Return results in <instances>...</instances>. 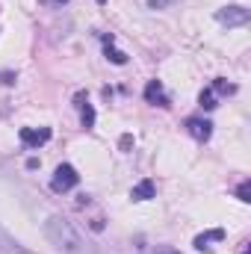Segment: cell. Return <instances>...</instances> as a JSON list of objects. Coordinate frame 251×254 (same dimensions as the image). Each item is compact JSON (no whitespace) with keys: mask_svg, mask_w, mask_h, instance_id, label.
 I'll list each match as a JSON object with an SVG mask.
<instances>
[{"mask_svg":"<svg viewBox=\"0 0 251 254\" xmlns=\"http://www.w3.org/2000/svg\"><path fill=\"white\" fill-rule=\"evenodd\" d=\"M151 254H181V252H175V249H169V246H157Z\"/></svg>","mask_w":251,"mask_h":254,"instance_id":"obj_16","label":"cell"},{"mask_svg":"<svg viewBox=\"0 0 251 254\" xmlns=\"http://www.w3.org/2000/svg\"><path fill=\"white\" fill-rule=\"evenodd\" d=\"M198 104H201L204 110H216V107H219V104H216V92H213V89H204V92L198 95Z\"/></svg>","mask_w":251,"mask_h":254,"instance_id":"obj_12","label":"cell"},{"mask_svg":"<svg viewBox=\"0 0 251 254\" xmlns=\"http://www.w3.org/2000/svg\"><path fill=\"white\" fill-rule=\"evenodd\" d=\"M222 240H225V231H222V228H216V231H207V234H198L192 246H195L198 252H210V243H222Z\"/></svg>","mask_w":251,"mask_h":254,"instance_id":"obj_8","label":"cell"},{"mask_svg":"<svg viewBox=\"0 0 251 254\" xmlns=\"http://www.w3.org/2000/svg\"><path fill=\"white\" fill-rule=\"evenodd\" d=\"M0 254H33V252H27L15 237L6 234V228H0Z\"/></svg>","mask_w":251,"mask_h":254,"instance_id":"obj_7","label":"cell"},{"mask_svg":"<svg viewBox=\"0 0 251 254\" xmlns=\"http://www.w3.org/2000/svg\"><path fill=\"white\" fill-rule=\"evenodd\" d=\"M145 101H148V104H154V107H169V104H172L160 80H151V83L145 86Z\"/></svg>","mask_w":251,"mask_h":254,"instance_id":"obj_6","label":"cell"},{"mask_svg":"<svg viewBox=\"0 0 251 254\" xmlns=\"http://www.w3.org/2000/svg\"><path fill=\"white\" fill-rule=\"evenodd\" d=\"M213 92H219V95H234V92H237V86H231L228 80H222V77H219V80L213 83Z\"/></svg>","mask_w":251,"mask_h":254,"instance_id":"obj_13","label":"cell"},{"mask_svg":"<svg viewBox=\"0 0 251 254\" xmlns=\"http://www.w3.org/2000/svg\"><path fill=\"white\" fill-rule=\"evenodd\" d=\"M113 42H116L113 36H104V54H107V60H110V63H116V65H125L127 63V54L116 51V48H113Z\"/></svg>","mask_w":251,"mask_h":254,"instance_id":"obj_10","label":"cell"},{"mask_svg":"<svg viewBox=\"0 0 251 254\" xmlns=\"http://www.w3.org/2000/svg\"><path fill=\"white\" fill-rule=\"evenodd\" d=\"M77 107H80L83 127H92V125H95V110H92V104L86 101V95H77Z\"/></svg>","mask_w":251,"mask_h":254,"instance_id":"obj_11","label":"cell"},{"mask_svg":"<svg viewBox=\"0 0 251 254\" xmlns=\"http://www.w3.org/2000/svg\"><path fill=\"white\" fill-rule=\"evenodd\" d=\"M45 237L51 240L54 249H60V252H65V254H89L83 234H80L65 216H51V219L45 222Z\"/></svg>","mask_w":251,"mask_h":254,"instance_id":"obj_1","label":"cell"},{"mask_svg":"<svg viewBox=\"0 0 251 254\" xmlns=\"http://www.w3.org/2000/svg\"><path fill=\"white\" fill-rule=\"evenodd\" d=\"M48 3H57V6H63V3H68V0H48Z\"/></svg>","mask_w":251,"mask_h":254,"instance_id":"obj_18","label":"cell"},{"mask_svg":"<svg viewBox=\"0 0 251 254\" xmlns=\"http://www.w3.org/2000/svg\"><path fill=\"white\" fill-rule=\"evenodd\" d=\"M21 142H24V148H42L48 139H51V130L48 127H21Z\"/></svg>","mask_w":251,"mask_h":254,"instance_id":"obj_4","label":"cell"},{"mask_svg":"<svg viewBox=\"0 0 251 254\" xmlns=\"http://www.w3.org/2000/svg\"><path fill=\"white\" fill-rule=\"evenodd\" d=\"M154 195H157L154 181H139V184L130 190V198H133V201H148V198H154Z\"/></svg>","mask_w":251,"mask_h":254,"instance_id":"obj_9","label":"cell"},{"mask_svg":"<svg viewBox=\"0 0 251 254\" xmlns=\"http://www.w3.org/2000/svg\"><path fill=\"white\" fill-rule=\"evenodd\" d=\"M187 130H189V136L198 139V142H207V139L213 136V125H210L207 119H198V116L187 119Z\"/></svg>","mask_w":251,"mask_h":254,"instance_id":"obj_5","label":"cell"},{"mask_svg":"<svg viewBox=\"0 0 251 254\" xmlns=\"http://www.w3.org/2000/svg\"><path fill=\"white\" fill-rule=\"evenodd\" d=\"M216 21L219 24H225V27H246L251 21V12L246 9V6H222L219 12H216Z\"/></svg>","mask_w":251,"mask_h":254,"instance_id":"obj_3","label":"cell"},{"mask_svg":"<svg viewBox=\"0 0 251 254\" xmlns=\"http://www.w3.org/2000/svg\"><path fill=\"white\" fill-rule=\"evenodd\" d=\"M0 83H6V86H12V83H15V74H0Z\"/></svg>","mask_w":251,"mask_h":254,"instance_id":"obj_17","label":"cell"},{"mask_svg":"<svg viewBox=\"0 0 251 254\" xmlns=\"http://www.w3.org/2000/svg\"><path fill=\"white\" fill-rule=\"evenodd\" d=\"M237 195H240V201H246V204L251 201V184H249V181H243V184H240Z\"/></svg>","mask_w":251,"mask_h":254,"instance_id":"obj_14","label":"cell"},{"mask_svg":"<svg viewBox=\"0 0 251 254\" xmlns=\"http://www.w3.org/2000/svg\"><path fill=\"white\" fill-rule=\"evenodd\" d=\"M77 184H80V175H77L74 166H68V163L57 166V172H54V178H51V190L54 192H68V190H74Z\"/></svg>","mask_w":251,"mask_h":254,"instance_id":"obj_2","label":"cell"},{"mask_svg":"<svg viewBox=\"0 0 251 254\" xmlns=\"http://www.w3.org/2000/svg\"><path fill=\"white\" fill-rule=\"evenodd\" d=\"M169 0H148V9H166Z\"/></svg>","mask_w":251,"mask_h":254,"instance_id":"obj_15","label":"cell"},{"mask_svg":"<svg viewBox=\"0 0 251 254\" xmlns=\"http://www.w3.org/2000/svg\"><path fill=\"white\" fill-rule=\"evenodd\" d=\"M243 254H249V249H243Z\"/></svg>","mask_w":251,"mask_h":254,"instance_id":"obj_19","label":"cell"}]
</instances>
